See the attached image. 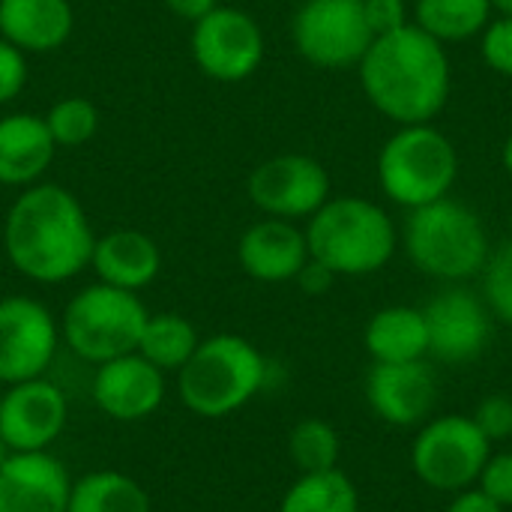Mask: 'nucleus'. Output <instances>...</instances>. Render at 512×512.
Here are the masks:
<instances>
[{
  "label": "nucleus",
  "instance_id": "1",
  "mask_svg": "<svg viewBox=\"0 0 512 512\" xmlns=\"http://www.w3.org/2000/svg\"><path fill=\"white\" fill-rule=\"evenodd\" d=\"M3 246L21 276L42 285H60L90 267L96 234L69 189L33 183L6 213Z\"/></svg>",
  "mask_w": 512,
  "mask_h": 512
},
{
  "label": "nucleus",
  "instance_id": "2",
  "mask_svg": "<svg viewBox=\"0 0 512 512\" xmlns=\"http://www.w3.org/2000/svg\"><path fill=\"white\" fill-rule=\"evenodd\" d=\"M357 66L366 99L399 126L429 123L447 105V51L417 24L375 36Z\"/></svg>",
  "mask_w": 512,
  "mask_h": 512
},
{
  "label": "nucleus",
  "instance_id": "3",
  "mask_svg": "<svg viewBox=\"0 0 512 512\" xmlns=\"http://www.w3.org/2000/svg\"><path fill=\"white\" fill-rule=\"evenodd\" d=\"M264 381V354L243 336L219 333L198 342L195 354L177 372V393L192 414L219 420L249 405Z\"/></svg>",
  "mask_w": 512,
  "mask_h": 512
},
{
  "label": "nucleus",
  "instance_id": "4",
  "mask_svg": "<svg viewBox=\"0 0 512 512\" xmlns=\"http://www.w3.org/2000/svg\"><path fill=\"white\" fill-rule=\"evenodd\" d=\"M309 258L336 276H369L390 264L396 252V225L366 198H330L309 216Z\"/></svg>",
  "mask_w": 512,
  "mask_h": 512
},
{
  "label": "nucleus",
  "instance_id": "5",
  "mask_svg": "<svg viewBox=\"0 0 512 512\" xmlns=\"http://www.w3.org/2000/svg\"><path fill=\"white\" fill-rule=\"evenodd\" d=\"M405 252L417 270L444 282L483 273L492 255L480 216L453 198L411 210L405 222Z\"/></svg>",
  "mask_w": 512,
  "mask_h": 512
},
{
  "label": "nucleus",
  "instance_id": "6",
  "mask_svg": "<svg viewBox=\"0 0 512 512\" xmlns=\"http://www.w3.org/2000/svg\"><path fill=\"white\" fill-rule=\"evenodd\" d=\"M147 309L135 291H123L105 282L81 288L60 318V339L81 360L99 366L123 354L138 351Z\"/></svg>",
  "mask_w": 512,
  "mask_h": 512
},
{
  "label": "nucleus",
  "instance_id": "7",
  "mask_svg": "<svg viewBox=\"0 0 512 512\" xmlns=\"http://www.w3.org/2000/svg\"><path fill=\"white\" fill-rule=\"evenodd\" d=\"M459 174L453 141L429 123L402 126L378 156V180L390 201L414 210L447 198Z\"/></svg>",
  "mask_w": 512,
  "mask_h": 512
},
{
  "label": "nucleus",
  "instance_id": "8",
  "mask_svg": "<svg viewBox=\"0 0 512 512\" xmlns=\"http://www.w3.org/2000/svg\"><path fill=\"white\" fill-rule=\"evenodd\" d=\"M492 444L471 417L444 414L429 420L411 447V468L435 492H465L477 483Z\"/></svg>",
  "mask_w": 512,
  "mask_h": 512
},
{
  "label": "nucleus",
  "instance_id": "9",
  "mask_svg": "<svg viewBox=\"0 0 512 512\" xmlns=\"http://www.w3.org/2000/svg\"><path fill=\"white\" fill-rule=\"evenodd\" d=\"M291 33L300 57L321 69L360 63L375 39L363 0H306L294 15Z\"/></svg>",
  "mask_w": 512,
  "mask_h": 512
},
{
  "label": "nucleus",
  "instance_id": "10",
  "mask_svg": "<svg viewBox=\"0 0 512 512\" xmlns=\"http://www.w3.org/2000/svg\"><path fill=\"white\" fill-rule=\"evenodd\" d=\"M192 57L213 81H246L264 60V33L249 12L216 6L192 24Z\"/></svg>",
  "mask_w": 512,
  "mask_h": 512
},
{
  "label": "nucleus",
  "instance_id": "11",
  "mask_svg": "<svg viewBox=\"0 0 512 512\" xmlns=\"http://www.w3.org/2000/svg\"><path fill=\"white\" fill-rule=\"evenodd\" d=\"M60 345V324L33 297L0 300V384H21L42 378L54 363Z\"/></svg>",
  "mask_w": 512,
  "mask_h": 512
},
{
  "label": "nucleus",
  "instance_id": "12",
  "mask_svg": "<svg viewBox=\"0 0 512 512\" xmlns=\"http://www.w3.org/2000/svg\"><path fill=\"white\" fill-rule=\"evenodd\" d=\"M249 198L273 219H309L330 201V174L318 159L303 153L273 156L252 171Z\"/></svg>",
  "mask_w": 512,
  "mask_h": 512
},
{
  "label": "nucleus",
  "instance_id": "13",
  "mask_svg": "<svg viewBox=\"0 0 512 512\" xmlns=\"http://www.w3.org/2000/svg\"><path fill=\"white\" fill-rule=\"evenodd\" d=\"M69 405L57 384L42 378L9 384L0 396V438L12 453H42L66 429Z\"/></svg>",
  "mask_w": 512,
  "mask_h": 512
},
{
  "label": "nucleus",
  "instance_id": "14",
  "mask_svg": "<svg viewBox=\"0 0 512 512\" xmlns=\"http://www.w3.org/2000/svg\"><path fill=\"white\" fill-rule=\"evenodd\" d=\"M429 330V354L441 363H468L483 354L492 321L480 297L465 288H447L423 309Z\"/></svg>",
  "mask_w": 512,
  "mask_h": 512
},
{
  "label": "nucleus",
  "instance_id": "15",
  "mask_svg": "<svg viewBox=\"0 0 512 512\" xmlns=\"http://www.w3.org/2000/svg\"><path fill=\"white\" fill-rule=\"evenodd\" d=\"M165 399V372L147 363L138 351L99 363L93 378L96 408L120 423H138L159 411Z\"/></svg>",
  "mask_w": 512,
  "mask_h": 512
},
{
  "label": "nucleus",
  "instance_id": "16",
  "mask_svg": "<svg viewBox=\"0 0 512 512\" xmlns=\"http://www.w3.org/2000/svg\"><path fill=\"white\" fill-rule=\"evenodd\" d=\"M372 411L390 426H417L429 420L438 402V378L426 360L375 363L366 378Z\"/></svg>",
  "mask_w": 512,
  "mask_h": 512
},
{
  "label": "nucleus",
  "instance_id": "17",
  "mask_svg": "<svg viewBox=\"0 0 512 512\" xmlns=\"http://www.w3.org/2000/svg\"><path fill=\"white\" fill-rule=\"evenodd\" d=\"M72 480L57 456L12 453L0 468V512H66Z\"/></svg>",
  "mask_w": 512,
  "mask_h": 512
},
{
  "label": "nucleus",
  "instance_id": "18",
  "mask_svg": "<svg viewBox=\"0 0 512 512\" xmlns=\"http://www.w3.org/2000/svg\"><path fill=\"white\" fill-rule=\"evenodd\" d=\"M237 258L255 282H291L309 261L306 231L288 219H261L243 231Z\"/></svg>",
  "mask_w": 512,
  "mask_h": 512
},
{
  "label": "nucleus",
  "instance_id": "19",
  "mask_svg": "<svg viewBox=\"0 0 512 512\" xmlns=\"http://www.w3.org/2000/svg\"><path fill=\"white\" fill-rule=\"evenodd\" d=\"M90 267L96 270L99 282L138 294L159 276L162 255L153 237H147L144 231L120 228L96 237Z\"/></svg>",
  "mask_w": 512,
  "mask_h": 512
},
{
  "label": "nucleus",
  "instance_id": "20",
  "mask_svg": "<svg viewBox=\"0 0 512 512\" xmlns=\"http://www.w3.org/2000/svg\"><path fill=\"white\" fill-rule=\"evenodd\" d=\"M69 0H0V36L24 54L57 51L72 36Z\"/></svg>",
  "mask_w": 512,
  "mask_h": 512
},
{
  "label": "nucleus",
  "instance_id": "21",
  "mask_svg": "<svg viewBox=\"0 0 512 512\" xmlns=\"http://www.w3.org/2000/svg\"><path fill=\"white\" fill-rule=\"evenodd\" d=\"M57 144L36 114L0 117V183L3 186H33L51 165Z\"/></svg>",
  "mask_w": 512,
  "mask_h": 512
},
{
  "label": "nucleus",
  "instance_id": "22",
  "mask_svg": "<svg viewBox=\"0 0 512 512\" xmlns=\"http://www.w3.org/2000/svg\"><path fill=\"white\" fill-rule=\"evenodd\" d=\"M366 351L375 363H414L429 354L426 315L414 306H387L366 324Z\"/></svg>",
  "mask_w": 512,
  "mask_h": 512
},
{
  "label": "nucleus",
  "instance_id": "23",
  "mask_svg": "<svg viewBox=\"0 0 512 512\" xmlns=\"http://www.w3.org/2000/svg\"><path fill=\"white\" fill-rule=\"evenodd\" d=\"M66 512H150V495L129 474L93 471L72 483Z\"/></svg>",
  "mask_w": 512,
  "mask_h": 512
},
{
  "label": "nucleus",
  "instance_id": "24",
  "mask_svg": "<svg viewBox=\"0 0 512 512\" xmlns=\"http://www.w3.org/2000/svg\"><path fill=\"white\" fill-rule=\"evenodd\" d=\"M198 330L192 327L189 318L177 315V312H159V315H147V324L141 330L138 339V354L153 363L159 372H180L186 366V360L195 354L198 348Z\"/></svg>",
  "mask_w": 512,
  "mask_h": 512
},
{
  "label": "nucleus",
  "instance_id": "25",
  "mask_svg": "<svg viewBox=\"0 0 512 512\" xmlns=\"http://www.w3.org/2000/svg\"><path fill=\"white\" fill-rule=\"evenodd\" d=\"M417 27L432 39L462 42L489 27L492 3L489 0H417Z\"/></svg>",
  "mask_w": 512,
  "mask_h": 512
},
{
  "label": "nucleus",
  "instance_id": "26",
  "mask_svg": "<svg viewBox=\"0 0 512 512\" xmlns=\"http://www.w3.org/2000/svg\"><path fill=\"white\" fill-rule=\"evenodd\" d=\"M279 512H360V495L354 480L339 468L300 474V480L285 492Z\"/></svg>",
  "mask_w": 512,
  "mask_h": 512
},
{
  "label": "nucleus",
  "instance_id": "27",
  "mask_svg": "<svg viewBox=\"0 0 512 512\" xmlns=\"http://www.w3.org/2000/svg\"><path fill=\"white\" fill-rule=\"evenodd\" d=\"M288 453L300 474H321V471L339 468L342 441H339V432L327 420L306 417L291 429Z\"/></svg>",
  "mask_w": 512,
  "mask_h": 512
},
{
  "label": "nucleus",
  "instance_id": "28",
  "mask_svg": "<svg viewBox=\"0 0 512 512\" xmlns=\"http://www.w3.org/2000/svg\"><path fill=\"white\" fill-rule=\"evenodd\" d=\"M45 126L57 147H81L99 132V108L84 96H66L51 105Z\"/></svg>",
  "mask_w": 512,
  "mask_h": 512
},
{
  "label": "nucleus",
  "instance_id": "29",
  "mask_svg": "<svg viewBox=\"0 0 512 512\" xmlns=\"http://www.w3.org/2000/svg\"><path fill=\"white\" fill-rule=\"evenodd\" d=\"M483 291H486V303L492 306V312L512 324V243L501 246L495 255H489L486 267H483Z\"/></svg>",
  "mask_w": 512,
  "mask_h": 512
},
{
  "label": "nucleus",
  "instance_id": "30",
  "mask_svg": "<svg viewBox=\"0 0 512 512\" xmlns=\"http://www.w3.org/2000/svg\"><path fill=\"white\" fill-rule=\"evenodd\" d=\"M477 489L498 507H512V450L492 453L477 477Z\"/></svg>",
  "mask_w": 512,
  "mask_h": 512
},
{
  "label": "nucleus",
  "instance_id": "31",
  "mask_svg": "<svg viewBox=\"0 0 512 512\" xmlns=\"http://www.w3.org/2000/svg\"><path fill=\"white\" fill-rule=\"evenodd\" d=\"M483 60L501 72L512 78V15H501L498 21H492L486 30H483Z\"/></svg>",
  "mask_w": 512,
  "mask_h": 512
},
{
  "label": "nucleus",
  "instance_id": "32",
  "mask_svg": "<svg viewBox=\"0 0 512 512\" xmlns=\"http://www.w3.org/2000/svg\"><path fill=\"white\" fill-rule=\"evenodd\" d=\"M474 426L486 435L489 444L512 438V399L507 396H489L474 411Z\"/></svg>",
  "mask_w": 512,
  "mask_h": 512
},
{
  "label": "nucleus",
  "instance_id": "33",
  "mask_svg": "<svg viewBox=\"0 0 512 512\" xmlns=\"http://www.w3.org/2000/svg\"><path fill=\"white\" fill-rule=\"evenodd\" d=\"M27 84V57L0 36V105L12 102Z\"/></svg>",
  "mask_w": 512,
  "mask_h": 512
},
{
  "label": "nucleus",
  "instance_id": "34",
  "mask_svg": "<svg viewBox=\"0 0 512 512\" xmlns=\"http://www.w3.org/2000/svg\"><path fill=\"white\" fill-rule=\"evenodd\" d=\"M363 9H366V21H369L375 36L393 33L402 24H408L402 0H363Z\"/></svg>",
  "mask_w": 512,
  "mask_h": 512
},
{
  "label": "nucleus",
  "instance_id": "35",
  "mask_svg": "<svg viewBox=\"0 0 512 512\" xmlns=\"http://www.w3.org/2000/svg\"><path fill=\"white\" fill-rule=\"evenodd\" d=\"M297 282H300V288H303L306 294L318 297V294H327V291L333 288V282H336V273H333V270H327L321 261L309 258V261L303 264V270L297 273Z\"/></svg>",
  "mask_w": 512,
  "mask_h": 512
},
{
  "label": "nucleus",
  "instance_id": "36",
  "mask_svg": "<svg viewBox=\"0 0 512 512\" xmlns=\"http://www.w3.org/2000/svg\"><path fill=\"white\" fill-rule=\"evenodd\" d=\"M447 512H504V507H498L492 498H486L480 489H465L456 495V501L450 504Z\"/></svg>",
  "mask_w": 512,
  "mask_h": 512
},
{
  "label": "nucleus",
  "instance_id": "37",
  "mask_svg": "<svg viewBox=\"0 0 512 512\" xmlns=\"http://www.w3.org/2000/svg\"><path fill=\"white\" fill-rule=\"evenodd\" d=\"M165 6H168L177 18L195 24V21H201L204 15H210V12L219 6V0H165Z\"/></svg>",
  "mask_w": 512,
  "mask_h": 512
},
{
  "label": "nucleus",
  "instance_id": "38",
  "mask_svg": "<svg viewBox=\"0 0 512 512\" xmlns=\"http://www.w3.org/2000/svg\"><path fill=\"white\" fill-rule=\"evenodd\" d=\"M501 162H504V168H507V174L512 177V135L507 138V144H504V153H501Z\"/></svg>",
  "mask_w": 512,
  "mask_h": 512
},
{
  "label": "nucleus",
  "instance_id": "39",
  "mask_svg": "<svg viewBox=\"0 0 512 512\" xmlns=\"http://www.w3.org/2000/svg\"><path fill=\"white\" fill-rule=\"evenodd\" d=\"M492 9H498L501 15H512V0H489Z\"/></svg>",
  "mask_w": 512,
  "mask_h": 512
},
{
  "label": "nucleus",
  "instance_id": "40",
  "mask_svg": "<svg viewBox=\"0 0 512 512\" xmlns=\"http://www.w3.org/2000/svg\"><path fill=\"white\" fill-rule=\"evenodd\" d=\"M9 456H12V450H9V447H6V441L0 438V468L6 465V459H9Z\"/></svg>",
  "mask_w": 512,
  "mask_h": 512
},
{
  "label": "nucleus",
  "instance_id": "41",
  "mask_svg": "<svg viewBox=\"0 0 512 512\" xmlns=\"http://www.w3.org/2000/svg\"><path fill=\"white\" fill-rule=\"evenodd\" d=\"M510 231H512V219H510Z\"/></svg>",
  "mask_w": 512,
  "mask_h": 512
}]
</instances>
